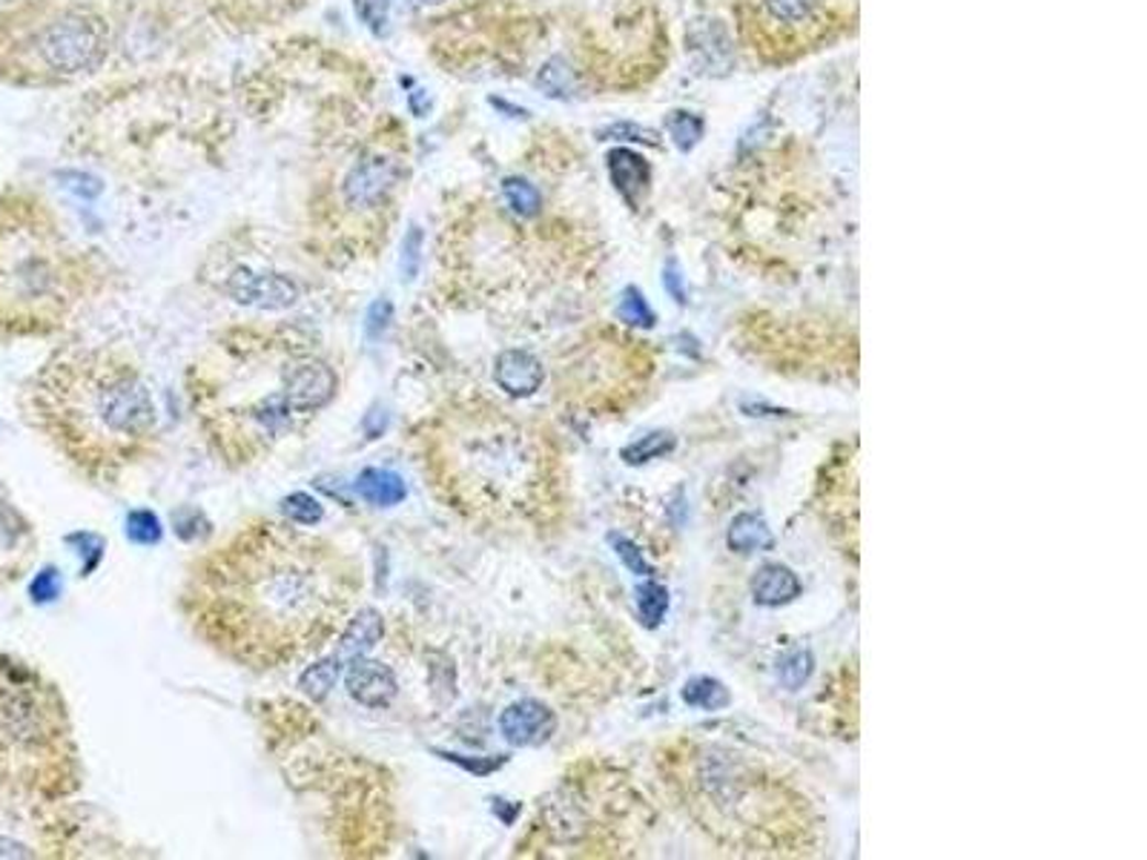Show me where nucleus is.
Returning <instances> with one entry per match:
<instances>
[{
    "label": "nucleus",
    "instance_id": "cd10ccee",
    "mask_svg": "<svg viewBox=\"0 0 1147 860\" xmlns=\"http://www.w3.org/2000/svg\"><path fill=\"white\" fill-rule=\"evenodd\" d=\"M608 542H611L615 554L620 556V562L631 571V574L654 576V569L649 565V560H646V554L640 551V545H635L629 537H622V533H608Z\"/></svg>",
    "mask_w": 1147,
    "mask_h": 860
},
{
    "label": "nucleus",
    "instance_id": "423d86ee",
    "mask_svg": "<svg viewBox=\"0 0 1147 860\" xmlns=\"http://www.w3.org/2000/svg\"><path fill=\"white\" fill-rule=\"evenodd\" d=\"M396 178H399V164H396L390 155H385V153L365 155V158L356 161V164L351 167V173L344 176V181H342L344 205L359 212L376 210V207L388 198V192L394 190Z\"/></svg>",
    "mask_w": 1147,
    "mask_h": 860
},
{
    "label": "nucleus",
    "instance_id": "393cba45",
    "mask_svg": "<svg viewBox=\"0 0 1147 860\" xmlns=\"http://www.w3.org/2000/svg\"><path fill=\"white\" fill-rule=\"evenodd\" d=\"M617 313H620V319L626 321V324H631V328H654V310H651L646 296L637 290V287H626V290H622Z\"/></svg>",
    "mask_w": 1147,
    "mask_h": 860
},
{
    "label": "nucleus",
    "instance_id": "9b49d317",
    "mask_svg": "<svg viewBox=\"0 0 1147 860\" xmlns=\"http://www.w3.org/2000/svg\"><path fill=\"white\" fill-rule=\"evenodd\" d=\"M801 580L783 562H763L752 576V599L763 608H781L801 597Z\"/></svg>",
    "mask_w": 1147,
    "mask_h": 860
},
{
    "label": "nucleus",
    "instance_id": "b1692460",
    "mask_svg": "<svg viewBox=\"0 0 1147 860\" xmlns=\"http://www.w3.org/2000/svg\"><path fill=\"white\" fill-rule=\"evenodd\" d=\"M282 514H285L290 522H296V526H319L324 517V508L319 499H313L310 494H305V490H296V494H290L282 503Z\"/></svg>",
    "mask_w": 1147,
    "mask_h": 860
},
{
    "label": "nucleus",
    "instance_id": "c756f323",
    "mask_svg": "<svg viewBox=\"0 0 1147 860\" xmlns=\"http://www.w3.org/2000/svg\"><path fill=\"white\" fill-rule=\"evenodd\" d=\"M422 230H419L417 224L410 227L408 235H405L402 241V276L408 278V282H413L419 273V264H422Z\"/></svg>",
    "mask_w": 1147,
    "mask_h": 860
},
{
    "label": "nucleus",
    "instance_id": "f257e3e1",
    "mask_svg": "<svg viewBox=\"0 0 1147 860\" xmlns=\"http://www.w3.org/2000/svg\"><path fill=\"white\" fill-rule=\"evenodd\" d=\"M362 574L333 542L258 522L198 562L184 591L196 635L247 669H278L342 631Z\"/></svg>",
    "mask_w": 1147,
    "mask_h": 860
},
{
    "label": "nucleus",
    "instance_id": "c85d7f7f",
    "mask_svg": "<svg viewBox=\"0 0 1147 860\" xmlns=\"http://www.w3.org/2000/svg\"><path fill=\"white\" fill-rule=\"evenodd\" d=\"M763 3H766L769 15L781 23H804L818 7V0H763Z\"/></svg>",
    "mask_w": 1147,
    "mask_h": 860
},
{
    "label": "nucleus",
    "instance_id": "7c9ffc66",
    "mask_svg": "<svg viewBox=\"0 0 1147 860\" xmlns=\"http://www.w3.org/2000/svg\"><path fill=\"white\" fill-rule=\"evenodd\" d=\"M66 542L69 545H81V551L78 554H87V565H84V574H89V571L96 569L98 562H101L103 556V540L98 537V533H89V531H81V533H73V537H66Z\"/></svg>",
    "mask_w": 1147,
    "mask_h": 860
},
{
    "label": "nucleus",
    "instance_id": "7ed1b4c3",
    "mask_svg": "<svg viewBox=\"0 0 1147 860\" xmlns=\"http://www.w3.org/2000/svg\"><path fill=\"white\" fill-rule=\"evenodd\" d=\"M35 410L60 451L98 479L141 460L158 428L139 367L101 351L52 362L37 379Z\"/></svg>",
    "mask_w": 1147,
    "mask_h": 860
},
{
    "label": "nucleus",
    "instance_id": "a878e982",
    "mask_svg": "<svg viewBox=\"0 0 1147 860\" xmlns=\"http://www.w3.org/2000/svg\"><path fill=\"white\" fill-rule=\"evenodd\" d=\"M162 519L155 517L153 510H132L126 517V537L139 545H155L162 542Z\"/></svg>",
    "mask_w": 1147,
    "mask_h": 860
},
{
    "label": "nucleus",
    "instance_id": "c9c22d12",
    "mask_svg": "<svg viewBox=\"0 0 1147 860\" xmlns=\"http://www.w3.org/2000/svg\"><path fill=\"white\" fill-rule=\"evenodd\" d=\"M390 319H394V305H390L388 299L373 301L371 310H367V335H371V339H379V335L385 333V328L390 324Z\"/></svg>",
    "mask_w": 1147,
    "mask_h": 860
},
{
    "label": "nucleus",
    "instance_id": "ddd939ff",
    "mask_svg": "<svg viewBox=\"0 0 1147 860\" xmlns=\"http://www.w3.org/2000/svg\"><path fill=\"white\" fill-rule=\"evenodd\" d=\"M382 635H385L382 614L376 608H359L351 620L344 622L342 635H339L337 657L342 663H348V660L353 663L356 657H365L382 640Z\"/></svg>",
    "mask_w": 1147,
    "mask_h": 860
},
{
    "label": "nucleus",
    "instance_id": "412c9836",
    "mask_svg": "<svg viewBox=\"0 0 1147 860\" xmlns=\"http://www.w3.org/2000/svg\"><path fill=\"white\" fill-rule=\"evenodd\" d=\"M503 196L505 201H508V207H511V212H517L519 219H533V216L542 210L540 190H537L531 181H526V178H505Z\"/></svg>",
    "mask_w": 1147,
    "mask_h": 860
},
{
    "label": "nucleus",
    "instance_id": "1a4fd4ad",
    "mask_svg": "<svg viewBox=\"0 0 1147 860\" xmlns=\"http://www.w3.org/2000/svg\"><path fill=\"white\" fill-rule=\"evenodd\" d=\"M348 692H351V697L359 706L385 708L396 701L399 683H396V674L385 663L356 657L351 663V671H348Z\"/></svg>",
    "mask_w": 1147,
    "mask_h": 860
},
{
    "label": "nucleus",
    "instance_id": "f704fd0d",
    "mask_svg": "<svg viewBox=\"0 0 1147 860\" xmlns=\"http://www.w3.org/2000/svg\"><path fill=\"white\" fill-rule=\"evenodd\" d=\"M603 135H606V139L640 141V144L658 146V132L646 130V126H640V124H615V126H608V130L603 132Z\"/></svg>",
    "mask_w": 1147,
    "mask_h": 860
},
{
    "label": "nucleus",
    "instance_id": "dca6fc26",
    "mask_svg": "<svg viewBox=\"0 0 1147 860\" xmlns=\"http://www.w3.org/2000/svg\"><path fill=\"white\" fill-rule=\"evenodd\" d=\"M356 490L365 503L376 505V508H394L408 496L402 476L385 471V467H365L356 479Z\"/></svg>",
    "mask_w": 1147,
    "mask_h": 860
},
{
    "label": "nucleus",
    "instance_id": "5701e85b",
    "mask_svg": "<svg viewBox=\"0 0 1147 860\" xmlns=\"http://www.w3.org/2000/svg\"><path fill=\"white\" fill-rule=\"evenodd\" d=\"M665 130H669V135H672L674 146H677L680 153H688V150H695L697 141L703 139L706 124H703V118L695 115V112H672L669 121H665Z\"/></svg>",
    "mask_w": 1147,
    "mask_h": 860
},
{
    "label": "nucleus",
    "instance_id": "e433bc0d",
    "mask_svg": "<svg viewBox=\"0 0 1147 860\" xmlns=\"http://www.w3.org/2000/svg\"><path fill=\"white\" fill-rule=\"evenodd\" d=\"M663 287L672 293V299L677 301V305H686V290H683V276H680L677 264H669V267H665Z\"/></svg>",
    "mask_w": 1147,
    "mask_h": 860
},
{
    "label": "nucleus",
    "instance_id": "f8f14e48",
    "mask_svg": "<svg viewBox=\"0 0 1147 860\" xmlns=\"http://www.w3.org/2000/svg\"><path fill=\"white\" fill-rule=\"evenodd\" d=\"M688 46L706 73L724 75L731 66V41L717 21H697L688 32Z\"/></svg>",
    "mask_w": 1147,
    "mask_h": 860
},
{
    "label": "nucleus",
    "instance_id": "f3484780",
    "mask_svg": "<svg viewBox=\"0 0 1147 860\" xmlns=\"http://www.w3.org/2000/svg\"><path fill=\"white\" fill-rule=\"evenodd\" d=\"M674 445H677V439L669 433V430H651V433H646L643 439H635L631 445H626L620 451V460L626 462V465H649V462L660 460V456H665V453H672Z\"/></svg>",
    "mask_w": 1147,
    "mask_h": 860
},
{
    "label": "nucleus",
    "instance_id": "2eb2a0df",
    "mask_svg": "<svg viewBox=\"0 0 1147 860\" xmlns=\"http://www.w3.org/2000/svg\"><path fill=\"white\" fill-rule=\"evenodd\" d=\"M726 545L735 551V554H760V551H772L775 548V533L769 528V522L760 514L752 510H743L738 517L731 519L729 533H726Z\"/></svg>",
    "mask_w": 1147,
    "mask_h": 860
},
{
    "label": "nucleus",
    "instance_id": "20e7f679",
    "mask_svg": "<svg viewBox=\"0 0 1147 860\" xmlns=\"http://www.w3.org/2000/svg\"><path fill=\"white\" fill-rule=\"evenodd\" d=\"M69 255L58 235L32 212L0 219V328L49 330L73 301Z\"/></svg>",
    "mask_w": 1147,
    "mask_h": 860
},
{
    "label": "nucleus",
    "instance_id": "6ab92c4d",
    "mask_svg": "<svg viewBox=\"0 0 1147 860\" xmlns=\"http://www.w3.org/2000/svg\"><path fill=\"white\" fill-rule=\"evenodd\" d=\"M342 660H339L337 654L333 657H324V660H319V663L310 665L305 674H301L299 680V688L305 694H308L310 701H324L330 694V688L337 685L339 674H342Z\"/></svg>",
    "mask_w": 1147,
    "mask_h": 860
},
{
    "label": "nucleus",
    "instance_id": "72a5a7b5",
    "mask_svg": "<svg viewBox=\"0 0 1147 860\" xmlns=\"http://www.w3.org/2000/svg\"><path fill=\"white\" fill-rule=\"evenodd\" d=\"M60 181H64L66 190H73L75 196L81 198H98L103 190L101 178L87 176V173H60Z\"/></svg>",
    "mask_w": 1147,
    "mask_h": 860
},
{
    "label": "nucleus",
    "instance_id": "f03ea898",
    "mask_svg": "<svg viewBox=\"0 0 1147 860\" xmlns=\"http://www.w3.org/2000/svg\"><path fill=\"white\" fill-rule=\"evenodd\" d=\"M422 456L448 508L471 517H526L549 494V456L537 433L485 401L439 414L424 428Z\"/></svg>",
    "mask_w": 1147,
    "mask_h": 860
},
{
    "label": "nucleus",
    "instance_id": "4c0bfd02",
    "mask_svg": "<svg viewBox=\"0 0 1147 860\" xmlns=\"http://www.w3.org/2000/svg\"><path fill=\"white\" fill-rule=\"evenodd\" d=\"M419 7H431V3H439V0H417Z\"/></svg>",
    "mask_w": 1147,
    "mask_h": 860
},
{
    "label": "nucleus",
    "instance_id": "6e6552de",
    "mask_svg": "<svg viewBox=\"0 0 1147 860\" xmlns=\"http://www.w3.org/2000/svg\"><path fill=\"white\" fill-rule=\"evenodd\" d=\"M499 731L511 746H542L556 731V717L545 703L517 701L499 717Z\"/></svg>",
    "mask_w": 1147,
    "mask_h": 860
},
{
    "label": "nucleus",
    "instance_id": "2f4dec72",
    "mask_svg": "<svg viewBox=\"0 0 1147 860\" xmlns=\"http://www.w3.org/2000/svg\"><path fill=\"white\" fill-rule=\"evenodd\" d=\"M353 7H356V15L362 18L373 32H382V26L388 21L390 0H353Z\"/></svg>",
    "mask_w": 1147,
    "mask_h": 860
},
{
    "label": "nucleus",
    "instance_id": "473e14b6",
    "mask_svg": "<svg viewBox=\"0 0 1147 860\" xmlns=\"http://www.w3.org/2000/svg\"><path fill=\"white\" fill-rule=\"evenodd\" d=\"M30 594H32V599H35V603H52V599H55L60 594L58 571H55V569L41 571V574H37L35 580H32Z\"/></svg>",
    "mask_w": 1147,
    "mask_h": 860
},
{
    "label": "nucleus",
    "instance_id": "aec40b11",
    "mask_svg": "<svg viewBox=\"0 0 1147 860\" xmlns=\"http://www.w3.org/2000/svg\"><path fill=\"white\" fill-rule=\"evenodd\" d=\"M637 611H640V622L646 628H658L663 622L665 611H669V591H665V585L646 576V583H640V588H637Z\"/></svg>",
    "mask_w": 1147,
    "mask_h": 860
},
{
    "label": "nucleus",
    "instance_id": "9d476101",
    "mask_svg": "<svg viewBox=\"0 0 1147 860\" xmlns=\"http://www.w3.org/2000/svg\"><path fill=\"white\" fill-rule=\"evenodd\" d=\"M494 379L514 399H528L545 382V367L528 351H503L494 362Z\"/></svg>",
    "mask_w": 1147,
    "mask_h": 860
},
{
    "label": "nucleus",
    "instance_id": "0eeeda50",
    "mask_svg": "<svg viewBox=\"0 0 1147 860\" xmlns=\"http://www.w3.org/2000/svg\"><path fill=\"white\" fill-rule=\"evenodd\" d=\"M227 296L244 307L256 310H287L299 301V285L287 278L285 273H256L239 271L227 278Z\"/></svg>",
    "mask_w": 1147,
    "mask_h": 860
},
{
    "label": "nucleus",
    "instance_id": "4468645a",
    "mask_svg": "<svg viewBox=\"0 0 1147 860\" xmlns=\"http://www.w3.org/2000/svg\"><path fill=\"white\" fill-rule=\"evenodd\" d=\"M608 176L615 181L617 192H620L631 207H637L640 196H643L646 187H649L651 169L643 155L631 153V150H611V153H608Z\"/></svg>",
    "mask_w": 1147,
    "mask_h": 860
},
{
    "label": "nucleus",
    "instance_id": "39448f33",
    "mask_svg": "<svg viewBox=\"0 0 1147 860\" xmlns=\"http://www.w3.org/2000/svg\"><path fill=\"white\" fill-rule=\"evenodd\" d=\"M35 49L49 73L81 75L98 69L110 49L107 21L89 9H66L55 21L41 26Z\"/></svg>",
    "mask_w": 1147,
    "mask_h": 860
},
{
    "label": "nucleus",
    "instance_id": "a211bd4d",
    "mask_svg": "<svg viewBox=\"0 0 1147 860\" xmlns=\"http://www.w3.org/2000/svg\"><path fill=\"white\" fill-rule=\"evenodd\" d=\"M683 703L703 712H720L731 703V694L720 680L715 677H695L683 685Z\"/></svg>",
    "mask_w": 1147,
    "mask_h": 860
},
{
    "label": "nucleus",
    "instance_id": "bb28decb",
    "mask_svg": "<svg viewBox=\"0 0 1147 860\" xmlns=\"http://www.w3.org/2000/svg\"><path fill=\"white\" fill-rule=\"evenodd\" d=\"M540 87L545 89V96L551 98H569L574 92V75L565 66V60L554 58L540 69Z\"/></svg>",
    "mask_w": 1147,
    "mask_h": 860
},
{
    "label": "nucleus",
    "instance_id": "4be33fe9",
    "mask_svg": "<svg viewBox=\"0 0 1147 860\" xmlns=\"http://www.w3.org/2000/svg\"><path fill=\"white\" fill-rule=\"evenodd\" d=\"M812 671H815V657L809 649H792L790 654L781 657L777 663V680H781L790 692H797L809 683Z\"/></svg>",
    "mask_w": 1147,
    "mask_h": 860
}]
</instances>
